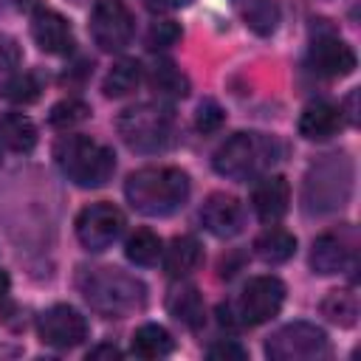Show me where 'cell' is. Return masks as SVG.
Instances as JSON below:
<instances>
[{
	"label": "cell",
	"instance_id": "8d00e7d4",
	"mask_svg": "<svg viewBox=\"0 0 361 361\" xmlns=\"http://www.w3.org/2000/svg\"><path fill=\"white\" fill-rule=\"evenodd\" d=\"M8 288H11V282H8V274L0 268V305L8 299Z\"/></svg>",
	"mask_w": 361,
	"mask_h": 361
},
{
	"label": "cell",
	"instance_id": "603a6c76",
	"mask_svg": "<svg viewBox=\"0 0 361 361\" xmlns=\"http://www.w3.org/2000/svg\"><path fill=\"white\" fill-rule=\"evenodd\" d=\"M254 251H257V257H259L262 262L276 265V262H285V259L293 257V251H296V237H293L290 231H285V228H268V231H262V234L254 240Z\"/></svg>",
	"mask_w": 361,
	"mask_h": 361
},
{
	"label": "cell",
	"instance_id": "d590c367",
	"mask_svg": "<svg viewBox=\"0 0 361 361\" xmlns=\"http://www.w3.org/2000/svg\"><path fill=\"white\" fill-rule=\"evenodd\" d=\"M189 0H147L149 8H158V11H169V8H180L186 6Z\"/></svg>",
	"mask_w": 361,
	"mask_h": 361
},
{
	"label": "cell",
	"instance_id": "7c38bea8",
	"mask_svg": "<svg viewBox=\"0 0 361 361\" xmlns=\"http://www.w3.org/2000/svg\"><path fill=\"white\" fill-rule=\"evenodd\" d=\"M200 223L209 234L214 237H234L243 231L245 226V212H243V203L234 197V195H226V192H214L203 200L200 206Z\"/></svg>",
	"mask_w": 361,
	"mask_h": 361
},
{
	"label": "cell",
	"instance_id": "1f68e13d",
	"mask_svg": "<svg viewBox=\"0 0 361 361\" xmlns=\"http://www.w3.org/2000/svg\"><path fill=\"white\" fill-rule=\"evenodd\" d=\"M206 355L212 361H245L248 358V350L240 347L237 341H217V344H212L206 350Z\"/></svg>",
	"mask_w": 361,
	"mask_h": 361
},
{
	"label": "cell",
	"instance_id": "5b68a950",
	"mask_svg": "<svg viewBox=\"0 0 361 361\" xmlns=\"http://www.w3.org/2000/svg\"><path fill=\"white\" fill-rule=\"evenodd\" d=\"M118 135L124 144L135 152H161L169 147L175 133V116L169 107L155 102H141L135 107H127L118 121Z\"/></svg>",
	"mask_w": 361,
	"mask_h": 361
},
{
	"label": "cell",
	"instance_id": "4316f807",
	"mask_svg": "<svg viewBox=\"0 0 361 361\" xmlns=\"http://www.w3.org/2000/svg\"><path fill=\"white\" fill-rule=\"evenodd\" d=\"M124 254L135 265H155L161 257V237L149 228H135L124 243Z\"/></svg>",
	"mask_w": 361,
	"mask_h": 361
},
{
	"label": "cell",
	"instance_id": "e575fe53",
	"mask_svg": "<svg viewBox=\"0 0 361 361\" xmlns=\"http://www.w3.org/2000/svg\"><path fill=\"white\" fill-rule=\"evenodd\" d=\"M87 358H121V350L113 347V344H99L87 353Z\"/></svg>",
	"mask_w": 361,
	"mask_h": 361
},
{
	"label": "cell",
	"instance_id": "52a82bcc",
	"mask_svg": "<svg viewBox=\"0 0 361 361\" xmlns=\"http://www.w3.org/2000/svg\"><path fill=\"white\" fill-rule=\"evenodd\" d=\"M327 353V333L310 322H290L265 341V355L271 361H316Z\"/></svg>",
	"mask_w": 361,
	"mask_h": 361
},
{
	"label": "cell",
	"instance_id": "7a4b0ae2",
	"mask_svg": "<svg viewBox=\"0 0 361 361\" xmlns=\"http://www.w3.org/2000/svg\"><path fill=\"white\" fill-rule=\"evenodd\" d=\"M79 290L85 302L107 316V319H121L147 305V285L121 271V268H90L79 276Z\"/></svg>",
	"mask_w": 361,
	"mask_h": 361
},
{
	"label": "cell",
	"instance_id": "2e32d148",
	"mask_svg": "<svg viewBox=\"0 0 361 361\" xmlns=\"http://www.w3.org/2000/svg\"><path fill=\"white\" fill-rule=\"evenodd\" d=\"M288 203H290V186L282 175H268L254 186L251 206L259 220H265V223L279 220L288 212Z\"/></svg>",
	"mask_w": 361,
	"mask_h": 361
},
{
	"label": "cell",
	"instance_id": "9c48e42d",
	"mask_svg": "<svg viewBox=\"0 0 361 361\" xmlns=\"http://www.w3.org/2000/svg\"><path fill=\"white\" fill-rule=\"evenodd\" d=\"M90 37L102 51H121L133 37V14L124 0H99L90 14Z\"/></svg>",
	"mask_w": 361,
	"mask_h": 361
},
{
	"label": "cell",
	"instance_id": "277c9868",
	"mask_svg": "<svg viewBox=\"0 0 361 361\" xmlns=\"http://www.w3.org/2000/svg\"><path fill=\"white\" fill-rule=\"evenodd\" d=\"M279 144L262 133H234L212 158L217 175L228 180H251L276 161Z\"/></svg>",
	"mask_w": 361,
	"mask_h": 361
},
{
	"label": "cell",
	"instance_id": "ba28073f",
	"mask_svg": "<svg viewBox=\"0 0 361 361\" xmlns=\"http://www.w3.org/2000/svg\"><path fill=\"white\" fill-rule=\"evenodd\" d=\"M124 231V214L113 203H90L76 217V237L87 251L110 248Z\"/></svg>",
	"mask_w": 361,
	"mask_h": 361
},
{
	"label": "cell",
	"instance_id": "6da1fadb",
	"mask_svg": "<svg viewBox=\"0 0 361 361\" xmlns=\"http://www.w3.org/2000/svg\"><path fill=\"white\" fill-rule=\"evenodd\" d=\"M189 175L178 166H144L124 180L127 203L147 217H169L189 200Z\"/></svg>",
	"mask_w": 361,
	"mask_h": 361
},
{
	"label": "cell",
	"instance_id": "4fadbf2b",
	"mask_svg": "<svg viewBox=\"0 0 361 361\" xmlns=\"http://www.w3.org/2000/svg\"><path fill=\"white\" fill-rule=\"evenodd\" d=\"M307 59H310V68L316 73L330 76V79H338V76H347V73L355 71V51L333 34L316 37L313 45H310Z\"/></svg>",
	"mask_w": 361,
	"mask_h": 361
},
{
	"label": "cell",
	"instance_id": "d6a6232c",
	"mask_svg": "<svg viewBox=\"0 0 361 361\" xmlns=\"http://www.w3.org/2000/svg\"><path fill=\"white\" fill-rule=\"evenodd\" d=\"M23 59V51H20V42L8 34H0V71H11L17 68Z\"/></svg>",
	"mask_w": 361,
	"mask_h": 361
},
{
	"label": "cell",
	"instance_id": "836d02e7",
	"mask_svg": "<svg viewBox=\"0 0 361 361\" xmlns=\"http://www.w3.org/2000/svg\"><path fill=\"white\" fill-rule=\"evenodd\" d=\"M217 322H220V327H228V330H234L237 324H243V322L234 319V307L231 305H220L217 307Z\"/></svg>",
	"mask_w": 361,
	"mask_h": 361
},
{
	"label": "cell",
	"instance_id": "ac0fdd59",
	"mask_svg": "<svg viewBox=\"0 0 361 361\" xmlns=\"http://www.w3.org/2000/svg\"><path fill=\"white\" fill-rule=\"evenodd\" d=\"M166 310L172 319H178L189 330H197L203 324V316H206L203 296L195 285H175L166 296Z\"/></svg>",
	"mask_w": 361,
	"mask_h": 361
},
{
	"label": "cell",
	"instance_id": "f1b7e54d",
	"mask_svg": "<svg viewBox=\"0 0 361 361\" xmlns=\"http://www.w3.org/2000/svg\"><path fill=\"white\" fill-rule=\"evenodd\" d=\"M87 113H90V110H87V104H85L82 99H62V102H56V104L51 107L48 121H51L54 127H73V124L85 121Z\"/></svg>",
	"mask_w": 361,
	"mask_h": 361
},
{
	"label": "cell",
	"instance_id": "d4e9b609",
	"mask_svg": "<svg viewBox=\"0 0 361 361\" xmlns=\"http://www.w3.org/2000/svg\"><path fill=\"white\" fill-rule=\"evenodd\" d=\"M322 313L338 327H353L358 322V296L353 290H330L322 299Z\"/></svg>",
	"mask_w": 361,
	"mask_h": 361
},
{
	"label": "cell",
	"instance_id": "d6986e66",
	"mask_svg": "<svg viewBox=\"0 0 361 361\" xmlns=\"http://www.w3.org/2000/svg\"><path fill=\"white\" fill-rule=\"evenodd\" d=\"M203 259V248L200 243L192 237V234H180L169 243L166 254H164V271L172 276V279H183L189 276Z\"/></svg>",
	"mask_w": 361,
	"mask_h": 361
},
{
	"label": "cell",
	"instance_id": "8992f818",
	"mask_svg": "<svg viewBox=\"0 0 361 361\" xmlns=\"http://www.w3.org/2000/svg\"><path fill=\"white\" fill-rule=\"evenodd\" d=\"M353 189V166L344 155H327L319 161L305 183V203L307 212L324 214L333 209H341Z\"/></svg>",
	"mask_w": 361,
	"mask_h": 361
},
{
	"label": "cell",
	"instance_id": "cb8c5ba5",
	"mask_svg": "<svg viewBox=\"0 0 361 361\" xmlns=\"http://www.w3.org/2000/svg\"><path fill=\"white\" fill-rule=\"evenodd\" d=\"M138 82H141V65H138L135 59H118V62L107 71V76H104V82H102V90H104V96H110V99H121V96L133 93V90L138 87Z\"/></svg>",
	"mask_w": 361,
	"mask_h": 361
},
{
	"label": "cell",
	"instance_id": "ffe728a7",
	"mask_svg": "<svg viewBox=\"0 0 361 361\" xmlns=\"http://www.w3.org/2000/svg\"><path fill=\"white\" fill-rule=\"evenodd\" d=\"M37 144V127L23 113H0V147L11 152H31Z\"/></svg>",
	"mask_w": 361,
	"mask_h": 361
},
{
	"label": "cell",
	"instance_id": "30bf717a",
	"mask_svg": "<svg viewBox=\"0 0 361 361\" xmlns=\"http://www.w3.org/2000/svg\"><path fill=\"white\" fill-rule=\"evenodd\" d=\"M37 330H39L42 344L56 347V350H71V347H76V344H82L87 338V322L71 305H54V307H48L39 316Z\"/></svg>",
	"mask_w": 361,
	"mask_h": 361
},
{
	"label": "cell",
	"instance_id": "5bb4252c",
	"mask_svg": "<svg viewBox=\"0 0 361 361\" xmlns=\"http://www.w3.org/2000/svg\"><path fill=\"white\" fill-rule=\"evenodd\" d=\"M353 237L350 231H324L313 240L310 248V268L316 274H338L353 262Z\"/></svg>",
	"mask_w": 361,
	"mask_h": 361
},
{
	"label": "cell",
	"instance_id": "44dd1931",
	"mask_svg": "<svg viewBox=\"0 0 361 361\" xmlns=\"http://www.w3.org/2000/svg\"><path fill=\"white\" fill-rule=\"evenodd\" d=\"M149 87L158 93V96H166V99H183L189 93V79L186 73L169 62V59H158L152 68H149V76H147Z\"/></svg>",
	"mask_w": 361,
	"mask_h": 361
},
{
	"label": "cell",
	"instance_id": "8fae6325",
	"mask_svg": "<svg viewBox=\"0 0 361 361\" xmlns=\"http://www.w3.org/2000/svg\"><path fill=\"white\" fill-rule=\"evenodd\" d=\"M285 302V285L276 276H254L240 296V322L262 324L279 313Z\"/></svg>",
	"mask_w": 361,
	"mask_h": 361
},
{
	"label": "cell",
	"instance_id": "9a60e30c",
	"mask_svg": "<svg viewBox=\"0 0 361 361\" xmlns=\"http://www.w3.org/2000/svg\"><path fill=\"white\" fill-rule=\"evenodd\" d=\"M31 37L45 54H68L73 48V31L68 20L51 8H37L31 17Z\"/></svg>",
	"mask_w": 361,
	"mask_h": 361
},
{
	"label": "cell",
	"instance_id": "484cf974",
	"mask_svg": "<svg viewBox=\"0 0 361 361\" xmlns=\"http://www.w3.org/2000/svg\"><path fill=\"white\" fill-rule=\"evenodd\" d=\"M240 14L245 20V25L257 34H271L279 23V6L276 0H243L240 3Z\"/></svg>",
	"mask_w": 361,
	"mask_h": 361
},
{
	"label": "cell",
	"instance_id": "74e56055",
	"mask_svg": "<svg viewBox=\"0 0 361 361\" xmlns=\"http://www.w3.org/2000/svg\"><path fill=\"white\" fill-rule=\"evenodd\" d=\"M11 3H17V0H0V6H11Z\"/></svg>",
	"mask_w": 361,
	"mask_h": 361
},
{
	"label": "cell",
	"instance_id": "e0dca14e",
	"mask_svg": "<svg viewBox=\"0 0 361 361\" xmlns=\"http://www.w3.org/2000/svg\"><path fill=\"white\" fill-rule=\"evenodd\" d=\"M341 110L330 102H313L302 110L299 116V133L307 138V141H324L330 135H336L341 130Z\"/></svg>",
	"mask_w": 361,
	"mask_h": 361
},
{
	"label": "cell",
	"instance_id": "7402d4cb",
	"mask_svg": "<svg viewBox=\"0 0 361 361\" xmlns=\"http://www.w3.org/2000/svg\"><path fill=\"white\" fill-rule=\"evenodd\" d=\"M130 347H133V355L152 361V358L169 355L175 344H172V336H169L161 324H141V327L133 333Z\"/></svg>",
	"mask_w": 361,
	"mask_h": 361
},
{
	"label": "cell",
	"instance_id": "f546056e",
	"mask_svg": "<svg viewBox=\"0 0 361 361\" xmlns=\"http://www.w3.org/2000/svg\"><path fill=\"white\" fill-rule=\"evenodd\" d=\"M223 121H226V113H223V107H220L217 102L203 99V102L197 104V113H195V127H197L203 135L217 133V130L223 127Z\"/></svg>",
	"mask_w": 361,
	"mask_h": 361
},
{
	"label": "cell",
	"instance_id": "83f0119b",
	"mask_svg": "<svg viewBox=\"0 0 361 361\" xmlns=\"http://www.w3.org/2000/svg\"><path fill=\"white\" fill-rule=\"evenodd\" d=\"M42 93V79L34 73V71H23V73H14L6 85H3V96L14 104H31L37 102Z\"/></svg>",
	"mask_w": 361,
	"mask_h": 361
},
{
	"label": "cell",
	"instance_id": "3957f363",
	"mask_svg": "<svg viewBox=\"0 0 361 361\" xmlns=\"http://www.w3.org/2000/svg\"><path fill=\"white\" fill-rule=\"evenodd\" d=\"M56 166L82 189L104 186L116 172V155L107 144L87 135H65L54 147Z\"/></svg>",
	"mask_w": 361,
	"mask_h": 361
},
{
	"label": "cell",
	"instance_id": "4dcf8cb0",
	"mask_svg": "<svg viewBox=\"0 0 361 361\" xmlns=\"http://www.w3.org/2000/svg\"><path fill=\"white\" fill-rule=\"evenodd\" d=\"M180 39V25L172 23V20H161V23H152L149 31H147V48L149 51H161V48H169Z\"/></svg>",
	"mask_w": 361,
	"mask_h": 361
}]
</instances>
